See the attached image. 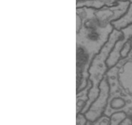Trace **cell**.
<instances>
[{
  "instance_id": "obj_1",
  "label": "cell",
  "mask_w": 132,
  "mask_h": 125,
  "mask_svg": "<svg viewBox=\"0 0 132 125\" xmlns=\"http://www.w3.org/2000/svg\"><path fill=\"white\" fill-rule=\"evenodd\" d=\"M76 14L82 20L79 31L76 33V46L83 47L93 58L106 46L114 30L111 24L100 23L90 8H76Z\"/></svg>"
},
{
  "instance_id": "obj_2",
  "label": "cell",
  "mask_w": 132,
  "mask_h": 125,
  "mask_svg": "<svg viewBox=\"0 0 132 125\" xmlns=\"http://www.w3.org/2000/svg\"><path fill=\"white\" fill-rule=\"evenodd\" d=\"M123 36L121 31L115 30L112 31L109 41L103 49L93 58L90 68H89V81L92 83V88L89 91V99L87 102L86 107L82 111V114H84L88 110L93 102L98 97L100 93V84L106 75L109 68L106 65L107 58L112 50L116 42Z\"/></svg>"
},
{
  "instance_id": "obj_3",
  "label": "cell",
  "mask_w": 132,
  "mask_h": 125,
  "mask_svg": "<svg viewBox=\"0 0 132 125\" xmlns=\"http://www.w3.org/2000/svg\"><path fill=\"white\" fill-rule=\"evenodd\" d=\"M119 69V67L116 65L106 73L110 86V96L104 115L110 117L115 112L123 111L132 118V94L126 92L120 85Z\"/></svg>"
},
{
  "instance_id": "obj_4",
  "label": "cell",
  "mask_w": 132,
  "mask_h": 125,
  "mask_svg": "<svg viewBox=\"0 0 132 125\" xmlns=\"http://www.w3.org/2000/svg\"><path fill=\"white\" fill-rule=\"evenodd\" d=\"M109 96L110 86L107 76L106 75L100 84V93L98 97L91 104L88 110L84 114L88 121L94 122L100 117L104 115L108 105Z\"/></svg>"
},
{
  "instance_id": "obj_5",
  "label": "cell",
  "mask_w": 132,
  "mask_h": 125,
  "mask_svg": "<svg viewBox=\"0 0 132 125\" xmlns=\"http://www.w3.org/2000/svg\"><path fill=\"white\" fill-rule=\"evenodd\" d=\"M76 93H78L87 86L88 70L93 59L83 47L76 46Z\"/></svg>"
},
{
  "instance_id": "obj_6",
  "label": "cell",
  "mask_w": 132,
  "mask_h": 125,
  "mask_svg": "<svg viewBox=\"0 0 132 125\" xmlns=\"http://www.w3.org/2000/svg\"><path fill=\"white\" fill-rule=\"evenodd\" d=\"M123 33V36L116 42L112 50L111 51L109 56L107 58L106 65L109 69L116 66L119 62L122 59L121 56V52L124 46L131 40L132 37V24L128 28H124L121 30Z\"/></svg>"
},
{
  "instance_id": "obj_7",
  "label": "cell",
  "mask_w": 132,
  "mask_h": 125,
  "mask_svg": "<svg viewBox=\"0 0 132 125\" xmlns=\"http://www.w3.org/2000/svg\"><path fill=\"white\" fill-rule=\"evenodd\" d=\"M119 67L118 77L121 87L132 94V49L126 58L121 59L117 65Z\"/></svg>"
},
{
  "instance_id": "obj_8",
  "label": "cell",
  "mask_w": 132,
  "mask_h": 125,
  "mask_svg": "<svg viewBox=\"0 0 132 125\" xmlns=\"http://www.w3.org/2000/svg\"><path fill=\"white\" fill-rule=\"evenodd\" d=\"M132 24V1H131L129 8H128L126 13L119 20L112 22V25L115 30H121L124 28H128Z\"/></svg>"
},
{
  "instance_id": "obj_9",
  "label": "cell",
  "mask_w": 132,
  "mask_h": 125,
  "mask_svg": "<svg viewBox=\"0 0 132 125\" xmlns=\"http://www.w3.org/2000/svg\"><path fill=\"white\" fill-rule=\"evenodd\" d=\"M106 0H82L78 1L76 8H90L93 9H101L106 7Z\"/></svg>"
},
{
  "instance_id": "obj_10",
  "label": "cell",
  "mask_w": 132,
  "mask_h": 125,
  "mask_svg": "<svg viewBox=\"0 0 132 125\" xmlns=\"http://www.w3.org/2000/svg\"><path fill=\"white\" fill-rule=\"evenodd\" d=\"M127 117H128V115L123 111L115 112L109 117L110 118V124L119 125Z\"/></svg>"
},
{
  "instance_id": "obj_11",
  "label": "cell",
  "mask_w": 132,
  "mask_h": 125,
  "mask_svg": "<svg viewBox=\"0 0 132 125\" xmlns=\"http://www.w3.org/2000/svg\"><path fill=\"white\" fill-rule=\"evenodd\" d=\"M87 125H111L110 124V118L106 115H103L94 122L88 121Z\"/></svg>"
},
{
  "instance_id": "obj_12",
  "label": "cell",
  "mask_w": 132,
  "mask_h": 125,
  "mask_svg": "<svg viewBox=\"0 0 132 125\" xmlns=\"http://www.w3.org/2000/svg\"><path fill=\"white\" fill-rule=\"evenodd\" d=\"M87 119L82 113L78 114L76 116V125H87Z\"/></svg>"
},
{
  "instance_id": "obj_13",
  "label": "cell",
  "mask_w": 132,
  "mask_h": 125,
  "mask_svg": "<svg viewBox=\"0 0 132 125\" xmlns=\"http://www.w3.org/2000/svg\"><path fill=\"white\" fill-rule=\"evenodd\" d=\"M82 24V20L78 15L76 14V33L78 32Z\"/></svg>"
},
{
  "instance_id": "obj_14",
  "label": "cell",
  "mask_w": 132,
  "mask_h": 125,
  "mask_svg": "<svg viewBox=\"0 0 132 125\" xmlns=\"http://www.w3.org/2000/svg\"><path fill=\"white\" fill-rule=\"evenodd\" d=\"M119 125H132V118L130 117H127Z\"/></svg>"
},
{
  "instance_id": "obj_15",
  "label": "cell",
  "mask_w": 132,
  "mask_h": 125,
  "mask_svg": "<svg viewBox=\"0 0 132 125\" xmlns=\"http://www.w3.org/2000/svg\"><path fill=\"white\" fill-rule=\"evenodd\" d=\"M130 42H131V47H132V37H131V40H130Z\"/></svg>"
}]
</instances>
